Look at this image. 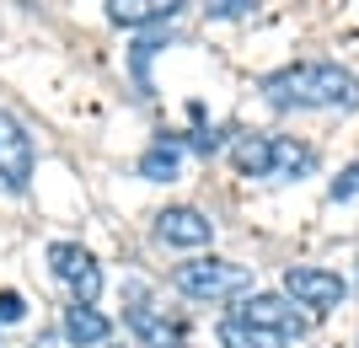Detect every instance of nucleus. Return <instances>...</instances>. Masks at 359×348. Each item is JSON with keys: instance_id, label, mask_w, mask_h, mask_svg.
Instances as JSON below:
<instances>
[{"instance_id": "obj_1", "label": "nucleus", "mask_w": 359, "mask_h": 348, "mask_svg": "<svg viewBox=\"0 0 359 348\" xmlns=\"http://www.w3.org/2000/svg\"><path fill=\"white\" fill-rule=\"evenodd\" d=\"M263 97L273 107H295V113H348L359 107V81L332 60H300L263 76Z\"/></svg>"}, {"instance_id": "obj_2", "label": "nucleus", "mask_w": 359, "mask_h": 348, "mask_svg": "<svg viewBox=\"0 0 359 348\" xmlns=\"http://www.w3.org/2000/svg\"><path fill=\"white\" fill-rule=\"evenodd\" d=\"M172 284L188 300H247L252 295V268L231 258H198V263H182L172 273Z\"/></svg>"}, {"instance_id": "obj_3", "label": "nucleus", "mask_w": 359, "mask_h": 348, "mask_svg": "<svg viewBox=\"0 0 359 348\" xmlns=\"http://www.w3.org/2000/svg\"><path fill=\"white\" fill-rule=\"evenodd\" d=\"M285 295L306 311V316H327L348 300V279L338 268H316V263H295L285 268Z\"/></svg>"}, {"instance_id": "obj_4", "label": "nucleus", "mask_w": 359, "mask_h": 348, "mask_svg": "<svg viewBox=\"0 0 359 348\" xmlns=\"http://www.w3.org/2000/svg\"><path fill=\"white\" fill-rule=\"evenodd\" d=\"M48 273L70 289V300L97 305V295H102V263L91 258L81 242H54L48 246Z\"/></svg>"}, {"instance_id": "obj_5", "label": "nucleus", "mask_w": 359, "mask_h": 348, "mask_svg": "<svg viewBox=\"0 0 359 348\" xmlns=\"http://www.w3.org/2000/svg\"><path fill=\"white\" fill-rule=\"evenodd\" d=\"M241 321H252V327H263V333H273V337H306L311 333V316L300 311L290 295H247L241 300V311H236Z\"/></svg>"}, {"instance_id": "obj_6", "label": "nucleus", "mask_w": 359, "mask_h": 348, "mask_svg": "<svg viewBox=\"0 0 359 348\" xmlns=\"http://www.w3.org/2000/svg\"><path fill=\"white\" fill-rule=\"evenodd\" d=\"M123 321H129V333L140 337V348H177V343H182V327L166 316V311L150 300L140 284H129V305H123Z\"/></svg>"}, {"instance_id": "obj_7", "label": "nucleus", "mask_w": 359, "mask_h": 348, "mask_svg": "<svg viewBox=\"0 0 359 348\" xmlns=\"http://www.w3.org/2000/svg\"><path fill=\"white\" fill-rule=\"evenodd\" d=\"M156 242L194 252V246H210L215 242V225H210V214L194 209V204H166V209L156 214Z\"/></svg>"}, {"instance_id": "obj_8", "label": "nucleus", "mask_w": 359, "mask_h": 348, "mask_svg": "<svg viewBox=\"0 0 359 348\" xmlns=\"http://www.w3.org/2000/svg\"><path fill=\"white\" fill-rule=\"evenodd\" d=\"M32 161H38V155H32V134L0 107V182H6L11 193H22L32 182Z\"/></svg>"}, {"instance_id": "obj_9", "label": "nucleus", "mask_w": 359, "mask_h": 348, "mask_svg": "<svg viewBox=\"0 0 359 348\" xmlns=\"http://www.w3.org/2000/svg\"><path fill=\"white\" fill-rule=\"evenodd\" d=\"M60 333L70 337L75 348H102L107 337H113V321L97 311V305H86V300H70L65 305V316H60Z\"/></svg>"}, {"instance_id": "obj_10", "label": "nucleus", "mask_w": 359, "mask_h": 348, "mask_svg": "<svg viewBox=\"0 0 359 348\" xmlns=\"http://www.w3.org/2000/svg\"><path fill=\"white\" fill-rule=\"evenodd\" d=\"M182 155H188V139L161 134L156 145H145V155H140V177L145 182H177L182 177Z\"/></svg>"}, {"instance_id": "obj_11", "label": "nucleus", "mask_w": 359, "mask_h": 348, "mask_svg": "<svg viewBox=\"0 0 359 348\" xmlns=\"http://www.w3.org/2000/svg\"><path fill=\"white\" fill-rule=\"evenodd\" d=\"M231 167H236V177H263L269 182L273 172V134H231Z\"/></svg>"}, {"instance_id": "obj_12", "label": "nucleus", "mask_w": 359, "mask_h": 348, "mask_svg": "<svg viewBox=\"0 0 359 348\" xmlns=\"http://www.w3.org/2000/svg\"><path fill=\"white\" fill-rule=\"evenodd\" d=\"M311 172H316V151L306 145V139L273 134V172H269V182H300V177H311Z\"/></svg>"}, {"instance_id": "obj_13", "label": "nucleus", "mask_w": 359, "mask_h": 348, "mask_svg": "<svg viewBox=\"0 0 359 348\" xmlns=\"http://www.w3.org/2000/svg\"><path fill=\"white\" fill-rule=\"evenodd\" d=\"M107 6V22H118V27H156L166 16H177L188 0H102Z\"/></svg>"}, {"instance_id": "obj_14", "label": "nucleus", "mask_w": 359, "mask_h": 348, "mask_svg": "<svg viewBox=\"0 0 359 348\" xmlns=\"http://www.w3.org/2000/svg\"><path fill=\"white\" fill-rule=\"evenodd\" d=\"M215 337H220V348H285V337L263 333V327H252V321H241V316H225L215 327Z\"/></svg>"}, {"instance_id": "obj_15", "label": "nucleus", "mask_w": 359, "mask_h": 348, "mask_svg": "<svg viewBox=\"0 0 359 348\" xmlns=\"http://www.w3.org/2000/svg\"><path fill=\"white\" fill-rule=\"evenodd\" d=\"M359 198V167H344L327 182V204H354Z\"/></svg>"}, {"instance_id": "obj_16", "label": "nucleus", "mask_w": 359, "mask_h": 348, "mask_svg": "<svg viewBox=\"0 0 359 348\" xmlns=\"http://www.w3.org/2000/svg\"><path fill=\"white\" fill-rule=\"evenodd\" d=\"M252 6L257 0H210L204 11H210L215 22H241V16H252Z\"/></svg>"}, {"instance_id": "obj_17", "label": "nucleus", "mask_w": 359, "mask_h": 348, "mask_svg": "<svg viewBox=\"0 0 359 348\" xmlns=\"http://www.w3.org/2000/svg\"><path fill=\"white\" fill-rule=\"evenodd\" d=\"M27 316V300L16 295V289H0V327H11V321Z\"/></svg>"}, {"instance_id": "obj_18", "label": "nucleus", "mask_w": 359, "mask_h": 348, "mask_svg": "<svg viewBox=\"0 0 359 348\" xmlns=\"http://www.w3.org/2000/svg\"><path fill=\"white\" fill-rule=\"evenodd\" d=\"M32 348H75V343L65 333H38V337H32Z\"/></svg>"}]
</instances>
